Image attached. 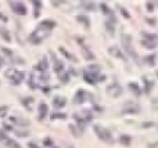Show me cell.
Listing matches in <instances>:
<instances>
[{
    "mask_svg": "<svg viewBox=\"0 0 158 148\" xmlns=\"http://www.w3.org/2000/svg\"><path fill=\"white\" fill-rule=\"evenodd\" d=\"M93 130H94V133L97 134V137L101 141H105V143H112V136H111V133H109L108 129L103 127V126H100V125H94Z\"/></svg>",
    "mask_w": 158,
    "mask_h": 148,
    "instance_id": "cell-1",
    "label": "cell"
},
{
    "mask_svg": "<svg viewBox=\"0 0 158 148\" xmlns=\"http://www.w3.org/2000/svg\"><path fill=\"white\" fill-rule=\"evenodd\" d=\"M122 44H123V48L126 50V53H128L132 58L137 60V54H136L133 46H132V36H130V35H126V33L122 35Z\"/></svg>",
    "mask_w": 158,
    "mask_h": 148,
    "instance_id": "cell-2",
    "label": "cell"
},
{
    "mask_svg": "<svg viewBox=\"0 0 158 148\" xmlns=\"http://www.w3.org/2000/svg\"><path fill=\"white\" fill-rule=\"evenodd\" d=\"M50 35V32H46V31H42V29H37L29 36V42L33 44H39L43 39H46V37Z\"/></svg>",
    "mask_w": 158,
    "mask_h": 148,
    "instance_id": "cell-3",
    "label": "cell"
},
{
    "mask_svg": "<svg viewBox=\"0 0 158 148\" xmlns=\"http://www.w3.org/2000/svg\"><path fill=\"white\" fill-rule=\"evenodd\" d=\"M10 6H11L12 11L15 12L17 15H25L26 14V7L24 6V3H21V1H11Z\"/></svg>",
    "mask_w": 158,
    "mask_h": 148,
    "instance_id": "cell-4",
    "label": "cell"
},
{
    "mask_svg": "<svg viewBox=\"0 0 158 148\" xmlns=\"http://www.w3.org/2000/svg\"><path fill=\"white\" fill-rule=\"evenodd\" d=\"M97 73L98 72H90V71H85V72H83V79H85L86 83L96 84V83H98Z\"/></svg>",
    "mask_w": 158,
    "mask_h": 148,
    "instance_id": "cell-5",
    "label": "cell"
},
{
    "mask_svg": "<svg viewBox=\"0 0 158 148\" xmlns=\"http://www.w3.org/2000/svg\"><path fill=\"white\" fill-rule=\"evenodd\" d=\"M107 93L112 97H118V96H121L122 87L118 83H111L109 86H107Z\"/></svg>",
    "mask_w": 158,
    "mask_h": 148,
    "instance_id": "cell-6",
    "label": "cell"
},
{
    "mask_svg": "<svg viewBox=\"0 0 158 148\" xmlns=\"http://www.w3.org/2000/svg\"><path fill=\"white\" fill-rule=\"evenodd\" d=\"M53 28H56V22L53 20H43L37 25V29H42V31H46V32H50Z\"/></svg>",
    "mask_w": 158,
    "mask_h": 148,
    "instance_id": "cell-7",
    "label": "cell"
},
{
    "mask_svg": "<svg viewBox=\"0 0 158 148\" xmlns=\"http://www.w3.org/2000/svg\"><path fill=\"white\" fill-rule=\"evenodd\" d=\"M87 97H89V93L85 92V90H78L76 94H75V98H73V103L75 104H83L86 100H87Z\"/></svg>",
    "mask_w": 158,
    "mask_h": 148,
    "instance_id": "cell-8",
    "label": "cell"
},
{
    "mask_svg": "<svg viewBox=\"0 0 158 148\" xmlns=\"http://www.w3.org/2000/svg\"><path fill=\"white\" fill-rule=\"evenodd\" d=\"M140 111V107L134 103H126L123 109H122V114H137Z\"/></svg>",
    "mask_w": 158,
    "mask_h": 148,
    "instance_id": "cell-9",
    "label": "cell"
},
{
    "mask_svg": "<svg viewBox=\"0 0 158 148\" xmlns=\"http://www.w3.org/2000/svg\"><path fill=\"white\" fill-rule=\"evenodd\" d=\"M10 122L11 123H15L21 127H24V126H29V122L28 119H25V118H21V116H10Z\"/></svg>",
    "mask_w": 158,
    "mask_h": 148,
    "instance_id": "cell-10",
    "label": "cell"
},
{
    "mask_svg": "<svg viewBox=\"0 0 158 148\" xmlns=\"http://www.w3.org/2000/svg\"><path fill=\"white\" fill-rule=\"evenodd\" d=\"M47 67H49L47 58H46V57H43V58H42V60L36 64V67H35V71H36V72H39V73H43V72H46Z\"/></svg>",
    "mask_w": 158,
    "mask_h": 148,
    "instance_id": "cell-11",
    "label": "cell"
},
{
    "mask_svg": "<svg viewBox=\"0 0 158 148\" xmlns=\"http://www.w3.org/2000/svg\"><path fill=\"white\" fill-rule=\"evenodd\" d=\"M24 78H25V73L22 72V71H15L14 72V75H12V78L10 80H11V83L12 84H20L22 80H24Z\"/></svg>",
    "mask_w": 158,
    "mask_h": 148,
    "instance_id": "cell-12",
    "label": "cell"
},
{
    "mask_svg": "<svg viewBox=\"0 0 158 148\" xmlns=\"http://www.w3.org/2000/svg\"><path fill=\"white\" fill-rule=\"evenodd\" d=\"M67 104V98L64 96H57L54 97V100H53V105H54V108H62L65 107Z\"/></svg>",
    "mask_w": 158,
    "mask_h": 148,
    "instance_id": "cell-13",
    "label": "cell"
},
{
    "mask_svg": "<svg viewBox=\"0 0 158 148\" xmlns=\"http://www.w3.org/2000/svg\"><path fill=\"white\" fill-rule=\"evenodd\" d=\"M47 111H49V108H47V105L45 104V103H42L40 105H39V108H37V119L39 120H43L47 116Z\"/></svg>",
    "mask_w": 158,
    "mask_h": 148,
    "instance_id": "cell-14",
    "label": "cell"
},
{
    "mask_svg": "<svg viewBox=\"0 0 158 148\" xmlns=\"http://www.w3.org/2000/svg\"><path fill=\"white\" fill-rule=\"evenodd\" d=\"M82 54H83V57H85V60H87V61H93L94 60V54L90 51V48L86 47L85 44L82 46Z\"/></svg>",
    "mask_w": 158,
    "mask_h": 148,
    "instance_id": "cell-15",
    "label": "cell"
},
{
    "mask_svg": "<svg viewBox=\"0 0 158 148\" xmlns=\"http://www.w3.org/2000/svg\"><path fill=\"white\" fill-rule=\"evenodd\" d=\"M0 36H1V39H3L4 42H7V43L11 42V35L8 32V29H6L4 26H0Z\"/></svg>",
    "mask_w": 158,
    "mask_h": 148,
    "instance_id": "cell-16",
    "label": "cell"
},
{
    "mask_svg": "<svg viewBox=\"0 0 158 148\" xmlns=\"http://www.w3.org/2000/svg\"><path fill=\"white\" fill-rule=\"evenodd\" d=\"M108 53L111 54V56L117 57V58H121V60H123V54H122L121 50H119L117 46H111V47L108 48Z\"/></svg>",
    "mask_w": 158,
    "mask_h": 148,
    "instance_id": "cell-17",
    "label": "cell"
},
{
    "mask_svg": "<svg viewBox=\"0 0 158 148\" xmlns=\"http://www.w3.org/2000/svg\"><path fill=\"white\" fill-rule=\"evenodd\" d=\"M21 103H22V105H24L28 111H32V104H33V98H32V97H25V98L21 100Z\"/></svg>",
    "mask_w": 158,
    "mask_h": 148,
    "instance_id": "cell-18",
    "label": "cell"
},
{
    "mask_svg": "<svg viewBox=\"0 0 158 148\" xmlns=\"http://www.w3.org/2000/svg\"><path fill=\"white\" fill-rule=\"evenodd\" d=\"M58 50H60V53L65 57V58H68L69 61H73V62H76V57L73 56V54H71V53H68V50H65L64 47H60Z\"/></svg>",
    "mask_w": 158,
    "mask_h": 148,
    "instance_id": "cell-19",
    "label": "cell"
},
{
    "mask_svg": "<svg viewBox=\"0 0 158 148\" xmlns=\"http://www.w3.org/2000/svg\"><path fill=\"white\" fill-rule=\"evenodd\" d=\"M53 69H54V72L60 73L62 72V69H64V62L61 60H54V65H53Z\"/></svg>",
    "mask_w": 158,
    "mask_h": 148,
    "instance_id": "cell-20",
    "label": "cell"
},
{
    "mask_svg": "<svg viewBox=\"0 0 158 148\" xmlns=\"http://www.w3.org/2000/svg\"><path fill=\"white\" fill-rule=\"evenodd\" d=\"M129 89L133 92V94H136V96H142V89L139 87V84L137 83H134V82H130L129 84Z\"/></svg>",
    "mask_w": 158,
    "mask_h": 148,
    "instance_id": "cell-21",
    "label": "cell"
},
{
    "mask_svg": "<svg viewBox=\"0 0 158 148\" xmlns=\"http://www.w3.org/2000/svg\"><path fill=\"white\" fill-rule=\"evenodd\" d=\"M76 20L79 21L81 24L85 25V28H86V29H89V28H90V22H89V18H87V17H85V15H78V17H76Z\"/></svg>",
    "mask_w": 158,
    "mask_h": 148,
    "instance_id": "cell-22",
    "label": "cell"
},
{
    "mask_svg": "<svg viewBox=\"0 0 158 148\" xmlns=\"http://www.w3.org/2000/svg\"><path fill=\"white\" fill-rule=\"evenodd\" d=\"M144 60H146V64L147 65L154 67V65H155V54H150V56H147Z\"/></svg>",
    "mask_w": 158,
    "mask_h": 148,
    "instance_id": "cell-23",
    "label": "cell"
},
{
    "mask_svg": "<svg viewBox=\"0 0 158 148\" xmlns=\"http://www.w3.org/2000/svg\"><path fill=\"white\" fill-rule=\"evenodd\" d=\"M143 80H144V83H146V89H144V92L148 94V93L151 92V89H153V80H148L147 78H143Z\"/></svg>",
    "mask_w": 158,
    "mask_h": 148,
    "instance_id": "cell-24",
    "label": "cell"
},
{
    "mask_svg": "<svg viewBox=\"0 0 158 148\" xmlns=\"http://www.w3.org/2000/svg\"><path fill=\"white\" fill-rule=\"evenodd\" d=\"M130 137L129 136H126V134H123V136L119 137V143H121L122 145H129L130 144Z\"/></svg>",
    "mask_w": 158,
    "mask_h": 148,
    "instance_id": "cell-25",
    "label": "cell"
},
{
    "mask_svg": "<svg viewBox=\"0 0 158 148\" xmlns=\"http://www.w3.org/2000/svg\"><path fill=\"white\" fill-rule=\"evenodd\" d=\"M142 44L144 46V47H147V48H154V47H155V42H153V40H146V39H143V40H142Z\"/></svg>",
    "mask_w": 158,
    "mask_h": 148,
    "instance_id": "cell-26",
    "label": "cell"
},
{
    "mask_svg": "<svg viewBox=\"0 0 158 148\" xmlns=\"http://www.w3.org/2000/svg\"><path fill=\"white\" fill-rule=\"evenodd\" d=\"M4 143H6V145H7L8 148H21V145L18 144L17 141H14V140H10V138H8L7 141H4Z\"/></svg>",
    "mask_w": 158,
    "mask_h": 148,
    "instance_id": "cell-27",
    "label": "cell"
},
{
    "mask_svg": "<svg viewBox=\"0 0 158 148\" xmlns=\"http://www.w3.org/2000/svg\"><path fill=\"white\" fill-rule=\"evenodd\" d=\"M104 25H105V28H107V31L109 32V35H114V22H111V21H105L104 22Z\"/></svg>",
    "mask_w": 158,
    "mask_h": 148,
    "instance_id": "cell-28",
    "label": "cell"
},
{
    "mask_svg": "<svg viewBox=\"0 0 158 148\" xmlns=\"http://www.w3.org/2000/svg\"><path fill=\"white\" fill-rule=\"evenodd\" d=\"M58 78H60L61 82H64V83H67L69 79V72H60L58 73Z\"/></svg>",
    "mask_w": 158,
    "mask_h": 148,
    "instance_id": "cell-29",
    "label": "cell"
},
{
    "mask_svg": "<svg viewBox=\"0 0 158 148\" xmlns=\"http://www.w3.org/2000/svg\"><path fill=\"white\" fill-rule=\"evenodd\" d=\"M81 6L82 7H85L86 10H94V3H92V1H82L81 3Z\"/></svg>",
    "mask_w": 158,
    "mask_h": 148,
    "instance_id": "cell-30",
    "label": "cell"
},
{
    "mask_svg": "<svg viewBox=\"0 0 158 148\" xmlns=\"http://www.w3.org/2000/svg\"><path fill=\"white\" fill-rule=\"evenodd\" d=\"M7 114H8V107L7 105H0V118L7 116Z\"/></svg>",
    "mask_w": 158,
    "mask_h": 148,
    "instance_id": "cell-31",
    "label": "cell"
},
{
    "mask_svg": "<svg viewBox=\"0 0 158 148\" xmlns=\"http://www.w3.org/2000/svg\"><path fill=\"white\" fill-rule=\"evenodd\" d=\"M100 7H101V11L104 12L105 15H111V14H112V12H111V10L108 8V6H107L105 3H101V4H100Z\"/></svg>",
    "mask_w": 158,
    "mask_h": 148,
    "instance_id": "cell-32",
    "label": "cell"
},
{
    "mask_svg": "<svg viewBox=\"0 0 158 148\" xmlns=\"http://www.w3.org/2000/svg\"><path fill=\"white\" fill-rule=\"evenodd\" d=\"M100 69H101V67H100V65H97V64H92V65H89L87 71H90V72H98Z\"/></svg>",
    "mask_w": 158,
    "mask_h": 148,
    "instance_id": "cell-33",
    "label": "cell"
},
{
    "mask_svg": "<svg viewBox=\"0 0 158 148\" xmlns=\"http://www.w3.org/2000/svg\"><path fill=\"white\" fill-rule=\"evenodd\" d=\"M143 36L146 37V40H153V42L158 39V35H154V33H143Z\"/></svg>",
    "mask_w": 158,
    "mask_h": 148,
    "instance_id": "cell-34",
    "label": "cell"
},
{
    "mask_svg": "<svg viewBox=\"0 0 158 148\" xmlns=\"http://www.w3.org/2000/svg\"><path fill=\"white\" fill-rule=\"evenodd\" d=\"M14 133H15L18 137H26V136H29L28 130H14Z\"/></svg>",
    "mask_w": 158,
    "mask_h": 148,
    "instance_id": "cell-35",
    "label": "cell"
},
{
    "mask_svg": "<svg viewBox=\"0 0 158 148\" xmlns=\"http://www.w3.org/2000/svg\"><path fill=\"white\" fill-rule=\"evenodd\" d=\"M67 115L65 114H53L51 115V119H65Z\"/></svg>",
    "mask_w": 158,
    "mask_h": 148,
    "instance_id": "cell-36",
    "label": "cell"
},
{
    "mask_svg": "<svg viewBox=\"0 0 158 148\" xmlns=\"http://www.w3.org/2000/svg\"><path fill=\"white\" fill-rule=\"evenodd\" d=\"M0 50H1V53H3L4 56H7V57H12L11 50H8V48H6V47H1Z\"/></svg>",
    "mask_w": 158,
    "mask_h": 148,
    "instance_id": "cell-37",
    "label": "cell"
},
{
    "mask_svg": "<svg viewBox=\"0 0 158 148\" xmlns=\"http://www.w3.org/2000/svg\"><path fill=\"white\" fill-rule=\"evenodd\" d=\"M15 71H17V69H7L4 75H6V78H8V79H11V78H12V75H14V72H15Z\"/></svg>",
    "mask_w": 158,
    "mask_h": 148,
    "instance_id": "cell-38",
    "label": "cell"
},
{
    "mask_svg": "<svg viewBox=\"0 0 158 148\" xmlns=\"http://www.w3.org/2000/svg\"><path fill=\"white\" fill-rule=\"evenodd\" d=\"M43 144H45L46 147H51V145H53V140L50 138V137H46L45 140H43Z\"/></svg>",
    "mask_w": 158,
    "mask_h": 148,
    "instance_id": "cell-39",
    "label": "cell"
},
{
    "mask_svg": "<svg viewBox=\"0 0 158 148\" xmlns=\"http://www.w3.org/2000/svg\"><path fill=\"white\" fill-rule=\"evenodd\" d=\"M7 140H8L7 134H6V133H4L3 130H1V129H0V141H7Z\"/></svg>",
    "mask_w": 158,
    "mask_h": 148,
    "instance_id": "cell-40",
    "label": "cell"
},
{
    "mask_svg": "<svg viewBox=\"0 0 158 148\" xmlns=\"http://www.w3.org/2000/svg\"><path fill=\"white\" fill-rule=\"evenodd\" d=\"M69 130H71V133H73L75 136H79V133L76 132V126H73V125H69Z\"/></svg>",
    "mask_w": 158,
    "mask_h": 148,
    "instance_id": "cell-41",
    "label": "cell"
},
{
    "mask_svg": "<svg viewBox=\"0 0 158 148\" xmlns=\"http://www.w3.org/2000/svg\"><path fill=\"white\" fill-rule=\"evenodd\" d=\"M147 10L150 12L154 11V3H150V1H148V3H147Z\"/></svg>",
    "mask_w": 158,
    "mask_h": 148,
    "instance_id": "cell-42",
    "label": "cell"
},
{
    "mask_svg": "<svg viewBox=\"0 0 158 148\" xmlns=\"http://www.w3.org/2000/svg\"><path fill=\"white\" fill-rule=\"evenodd\" d=\"M121 12H122V15L125 17V18H130V14L128 11H126L125 8H121Z\"/></svg>",
    "mask_w": 158,
    "mask_h": 148,
    "instance_id": "cell-43",
    "label": "cell"
},
{
    "mask_svg": "<svg viewBox=\"0 0 158 148\" xmlns=\"http://www.w3.org/2000/svg\"><path fill=\"white\" fill-rule=\"evenodd\" d=\"M3 127H4V130H7V132H11L12 130V126L8 123H3Z\"/></svg>",
    "mask_w": 158,
    "mask_h": 148,
    "instance_id": "cell-44",
    "label": "cell"
},
{
    "mask_svg": "<svg viewBox=\"0 0 158 148\" xmlns=\"http://www.w3.org/2000/svg\"><path fill=\"white\" fill-rule=\"evenodd\" d=\"M32 4L33 6H35V8H39V10H40V7H42V1H32Z\"/></svg>",
    "mask_w": 158,
    "mask_h": 148,
    "instance_id": "cell-45",
    "label": "cell"
},
{
    "mask_svg": "<svg viewBox=\"0 0 158 148\" xmlns=\"http://www.w3.org/2000/svg\"><path fill=\"white\" fill-rule=\"evenodd\" d=\"M142 126H143V127H151V126H154V123H153V122H144V123H143L142 125Z\"/></svg>",
    "mask_w": 158,
    "mask_h": 148,
    "instance_id": "cell-46",
    "label": "cell"
},
{
    "mask_svg": "<svg viewBox=\"0 0 158 148\" xmlns=\"http://www.w3.org/2000/svg\"><path fill=\"white\" fill-rule=\"evenodd\" d=\"M28 147L29 148H39L36 144H35V143H32V141H31V143H28Z\"/></svg>",
    "mask_w": 158,
    "mask_h": 148,
    "instance_id": "cell-47",
    "label": "cell"
},
{
    "mask_svg": "<svg viewBox=\"0 0 158 148\" xmlns=\"http://www.w3.org/2000/svg\"><path fill=\"white\" fill-rule=\"evenodd\" d=\"M0 20L4 21V22H7V17L4 15V14H0Z\"/></svg>",
    "mask_w": 158,
    "mask_h": 148,
    "instance_id": "cell-48",
    "label": "cell"
},
{
    "mask_svg": "<svg viewBox=\"0 0 158 148\" xmlns=\"http://www.w3.org/2000/svg\"><path fill=\"white\" fill-rule=\"evenodd\" d=\"M146 21L148 22V24H151V25H154V24H155V21H154V20H150V18H147Z\"/></svg>",
    "mask_w": 158,
    "mask_h": 148,
    "instance_id": "cell-49",
    "label": "cell"
},
{
    "mask_svg": "<svg viewBox=\"0 0 158 148\" xmlns=\"http://www.w3.org/2000/svg\"><path fill=\"white\" fill-rule=\"evenodd\" d=\"M53 4H54V6L57 7V6H58V4H61V3H60V1H53Z\"/></svg>",
    "mask_w": 158,
    "mask_h": 148,
    "instance_id": "cell-50",
    "label": "cell"
},
{
    "mask_svg": "<svg viewBox=\"0 0 158 148\" xmlns=\"http://www.w3.org/2000/svg\"><path fill=\"white\" fill-rule=\"evenodd\" d=\"M68 148H73V147H72V145H69V147H68Z\"/></svg>",
    "mask_w": 158,
    "mask_h": 148,
    "instance_id": "cell-51",
    "label": "cell"
},
{
    "mask_svg": "<svg viewBox=\"0 0 158 148\" xmlns=\"http://www.w3.org/2000/svg\"><path fill=\"white\" fill-rule=\"evenodd\" d=\"M0 65H1V60H0Z\"/></svg>",
    "mask_w": 158,
    "mask_h": 148,
    "instance_id": "cell-52",
    "label": "cell"
},
{
    "mask_svg": "<svg viewBox=\"0 0 158 148\" xmlns=\"http://www.w3.org/2000/svg\"><path fill=\"white\" fill-rule=\"evenodd\" d=\"M51 148H57V147H51Z\"/></svg>",
    "mask_w": 158,
    "mask_h": 148,
    "instance_id": "cell-53",
    "label": "cell"
},
{
    "mask_svg": "<svg viewBox=\"0 0 158 148\" xmlns=\"http://www.w3.org/2000/svg\"><path fill=\"white\" fill-rule=\"evenodd\" d=\"M157 76H158V72H157Z\"/></svg>",
    "mask_w": 158,
    "mask_h": 148,
    "instance_id": "cell-54",
    "label": "cell"
}]
</instances>
